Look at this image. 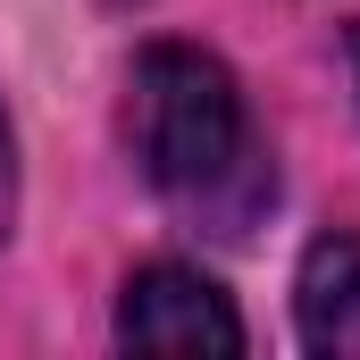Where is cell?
I'll list each match as a JSON object with an SVG mask.
<instances>
[{"label":"cell","mask_w":360,"mask_h":360,"mask_svg":"<svg viewBox=\"0 0 360 360\" xmlns=\"http://www.w3.org/2000/svg\"><path fill=\"white\" fill-rule=\"evenodd\" d=\"M293 327L310 352L360 360V243L352 235H319L302 252V276H293Z\"/></svg>","instance_id":"3"},{"label":"cell","mask_w":360,"mask_h":360,"mask_svg":"<svg viewBox=\"0 0 360 360\" xmlns=\"http://www.w3.org/2000/svg\"><path fill=\"white\" fill-rule=\"evenodd\" d=\"M126 143L143 184L201 235H252L276 201V160L235 68L201 42H143L126 68Z\"/></svg>","instance_id":"1"},{"label":"cell","mask_w":360,"mask_h":360,"mask_svg":"<svg viewBox=\"0 0 360 360\" xmlns=\"http://www.w3.org/2000/svg\"><path fill=\"white\" fill-rule=\"evenodd\" d=\"M117 344L126 352H243V319L201 269L151 260L117 293Z\"/></svg>","instance_id":"2"},{"label":"cell","mask_w":360,"mask_h":360,"mask_svg":"<svg viewBox=\"0 0 360 360\" xmlns=\"http://www.w3.org/2000/svg\"><path fill=\"white\" fill-rule=\"evenodd\" d=\"M17 235V134H8V109H0V252Z\"/></svg>","instance_id":"4"}]
</instances>
